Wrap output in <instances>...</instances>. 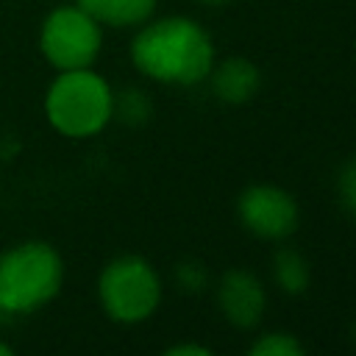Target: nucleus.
<instances>
[{"mask_svg": "<svg viewBox=\"0 0 356 356\" xmlns=\"http://www.w3.org/2000/svg\"><path fill=\"white\" fill-rule=\"evenodd\" d=\"M47 120L67 136H92L111 120V89L89 67L61 70L44 100Z\"/></svg>", "mask_w": 356, "mask_h": 356, "instance_id": "nucleus-2", "label": "nucleus"}, {"mask_svg": "<svg viewBox=\"0 0 356 356\" xmlns=\"http://www.w3.org/2000/svg\"><path fill=\"white\" fill-rule=\"evenodd\" d=\"M150 111H153L150 97L136 86H125L120 95H111V117H120L125 125L147 122Z\"/></svg>", "mask_w": 356, "mask_h": 356, "instance_id": "nucleus-11", "label": "nucleus"}, {"mask_svg": "<svg viewBox=\"0 0 356 356\" xmlns=\"http://www.w3.org/2000/svg\"><path fill=\"white\" fill-rule=\"evenodd\" d=\"M350 337H353V342H356V320H353V325H350Z\"/></svg>", "mask_w": 356, "mask_h": 356, "instance_id": "nucleus-18", "label": "nucleus"}, {"mask_svg": "<svg viewBox=\"0 0 356 356\" xmlns=\"http://www.w3.org/2000/svg\"><path fill=\"white\" fill-rule=\"evenodd\" d=\"M8 353H11V348H8V345H3V342H0V356H8Z\"/></svg>", "mask_w": 356, "mask_h": 356, "instance_id": "nucleus-17", "label": "nucleus"}, {"mask_svg": "<svg viewBox=\"0 0 356 356\" xmlns=\"http://www.w3.org/2000/svg\"><path fill=\"white\" fill-rule=\"evenodd\" d=\"M100 22L81 6L56 8L42 25V53L58 70H83L100 53Z\"/></svg>", "mask_w": 356, "mask_h": 356, "instance_id": "nucleus-5", "label": "nucleus"}, {"mask_svg": "<svg viewBox=\"0 0 356 356\" xmlns=\"http://www.w3.org/2000/svg\"><path fill=\"white\" fill-rule=\"evenodd\" d=\"M273 278L281 286V292L286 295H303L312 273H309V261L295 250V248H281L273 256Z\"/></svg>", "mask_w": 356, "mask_h": 356, "instance_id": "nucleus-10", "label": "nucleus"}, {"mask_svg": "<svg viewBox=\"0 0 356 356\" xmlns=\"http://www.w3.org/2000/svg\"><path fill=\"white\" fill-rule=\"evenodd\" d=\"M197 3H203V6H222V3H228V0H197Z\"/></svg>", "mask_w": 356, "mask_h": 356, "instance_id": "nucleus-16", "label": "nucleus"}, {"mask_svg": "<svg viewBox=\"0 0 356 356\" xmlns=\"http://www.w3.org/2000/svg\"><path fill=\"white\" fill-rule=\"evenodd\" d=\"M206 78L211 83V95L228 106L248 103L259 92V83H261L259 67L242 56H231L220 64H211Z\"/></svg>", "mask_w": 356, "mask_h": 356, "instance_id": "nucleus-8", "label": "nucleus"}, {"mask_svg": "<svg viewBox=\"0 0 356 356\" xmlns=\"http://www.w3.org/2000/svg\"><path fill=\"white\" fill-rule=\"evenodd\" d=\"M337 192H339V200H342L345 211L356 220V156L350 161H345V167L339 170V175H337Z\"/></svg>", "mask_w": 356, "mask_h": 356, "instance_id": "nucleus-14", "label": "nucleus"}, {"mask_svg": "<svg viewBox=\"0 0 356 356\" xmlns=\"http://www.w3.org/2000/svg\"><path fill=\"white\" fill-rule=\"evenodd\" d=\"M175 281H178V286H181L184 292L197 295V292L206 289L209 275H206V267H203L200 261H181V264L175 267Z\"/></svg>", "mask_w": 356, "mask_h": 356, "instance_id": "nucleus-13", "label": "nucleus"}, {"mask_svg": "<svg viewBox=\"0 0 356 356\" xmlns=\"http://www.w3.org/2000/svg\"><path fill=\"white\" fill-rule=\"evenodd\" d=\"M248 353L250 356H300L303 345L286 331H270V334H261L248 348Z\"/></svg>", "mask_w": 356, "mask_h": 356, "instance_id": "nucleus-12", "label": "nucleus"}, {"mask_svg": "<svg viewBox=\"0 0 356 356\" xmlns=\"http://www.w3.org/2000/svg\"><path fill=\"white\" fill-rule=\"evenodd\" d=\"M78 6L103 25L125 28L145 22L153 14L156 0H78Z\"/></svg>", "mask_w": 356, "mask_h": 356, "instance_id": "nucleus-9", "label": "nucleus"}, {"mask_svg": "<svg viewBox=\"0 0 356 356\" xmlns=\"http://www.w3.org/2000/svg\"><path fill=\"white\" fill-rule=\"evenodd\" d=\"M167 356H211V348H206V345H172V348H167Z\"/></svg>", "mask_w": 356, "mask_h": 356, "instance_id": "nucleus-15", "label": "nucleus"}, {"mask_svg": "<svg viewBox=\"0 0 356 356\" xmlns=\"http://www.w3.org/2000/svg\"><path fill=\"white\" fill-rule=\"evenodd\" d=\"M217 306L234 328H242V331L256 328L267 306L264 284L250 270L231 267L222 273L217 284Z\"/></svg>", "mask_w": 356, "mask_h": 356, "instance_id": "nucleus-7", "label": "nucleus"}, {"mask_svg": "<svg viewBox=\"0 0 356 356\" xmlns=\"http://www.w3.org/2000/svg\"><path fill=\"white\" fill-rule=\"evenodd\" d=\"M134 67L161 83H200L214 64V44L200 22L164 17L145 25L131 44Z\"/></svg>", "mask_w": 356, "mask_h": 356, "instance_id": "nucleus-1", "label": "nucleus"}, {"mask_svg": "<svg viewBox=\"0 0 356 356\" xmlns=\"http://www.w3.org/2000/svg\"><path fill=\"white\" fill-rule=\"evenodd\" d=\"M236 217L259 239H286L298 228L300 214L295 197L286 189L256 184L236 197Z\"/></svg>", "mask_w": 356, "mask_h": 356, "instance_id": "nucleus-6", "label": "nucleus"}, {"mask_svg": "<svg viewBox=\"0 0 356 356\" xmlns=\"http://www.w3.org/2000/svg\"><path fill=\"white\" fill-rule=\"evenodd\" d=\"M61 259L44 242H25L0 256V309L31 312L61 286Z\"/></svg>", "mask_w": 356, "mask_h": 356, "instance_id": "nucleus-3", "label": "nucleus"}, {"mask_svg": "<svg viewBox=\"0 0 356 356\" xmlns=\"http://www.w3.org/2000/svg\"><path fill=\"white\" fill-rule=\"evenodd\" d=\"M100 303L117 323L147 320L161 300V281L156 270L139 256H120L106 264L97 281Z\"/></svg>", "mask_w": 356, "mask_h": 356, "instance_id": "nucleus-4", "label": "nucleus"}]
</instances>
